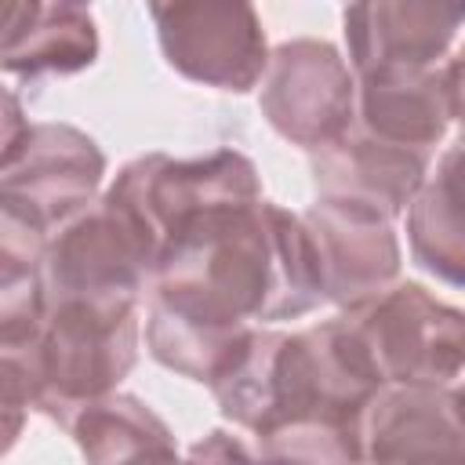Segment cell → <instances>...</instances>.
<instances>
[{"instance_id": "2", "label": "cell", "mask_w": 465, "mask_h": 465, "mask_svg": "<svg viewBox=\"0 0 465 465\" xmlns=\"http://www.w3.org/2000/svg\"><path fill=\"white\" fill-rule=\"evenodd\" d=\"M381 389L345 312L302 331L258 327L240 363L211 389L222 418L251 436L291 421L356 425Z\"/></svg>"}, {"instance_id": "9", "label": "cell", "mask_w": 465, "mask_h": 465, "mask_svg": "<svg viewBox=\"0 0 465 465\" xmlns=\"http://www.w3.org/2000/svg\"><path fill=\"white\" fill-rule=\"evenodd\" d=\"M102 145L58 120L33 124L18 145L0 153V203L54 232L102 196Z\"/></svg>"}, {"instance_id": "21", "label": "cell", "mask_w": 465, "mask_h": 465, "mask_svg": "<svg viewBox=\"0 0 465 465\" xmlns=\"http://www.w3.org/2000/svg\"><path fill=\"white\" fill-rule=\"evenodd\" d=\"M447 80H450V102H454V120L465 131V40L454 51V58H447Z\"/></svg>"}, {"instance_id": "18", "label": "cell", "mask_w": 465, "mask_h": 465, "mask_svg": "<svg viewBox=\"0 0 465 465\" xmlns=\"http://www.w3.org/2000/svg\"><path fill=\"white\" fill-rule=\"evenodd\" d=\"M254 323L225 327L185 309H174L160 298H145V349L149 356L207 389H214L247 352L254 338Z\"/></svg>"}, {"instance_id": "14", "label": "cell", "mask_w": 465, "mask_h": 465, "mask_svg": "<svg viewBox=\"0 0 465 465\" xmlns=\"http://www.w3.org/2000/svg\"><path fill=\"white\" fill-rule=\"evenodd\" d=\"M356 124L374 138L432 156L454 124L447 62L432 69H389L360 76Z\"/></svg>"}, {"instance_id": "1", "label": "cell", "mask_w": 465, "mask_h": 465, "mask_svg": "<svg viewBox=\"0 0 465 465\" xmlns=\"http://www.w3.org/2000/svg\"><path fill=\"white\" fill-rule=\"evenodd\" d=\"M145 298L240 327L298 320L323 302L302 214L254 200L189 225L156 262Z\"/></svg>"}, {"instance_id": "20", "label": "cell", "mask_w": 465, "mask_h": 465, "mask_svg": "<svg viewBox=\"0 0 465 465\" xmlns=\"http://www.w3.org/2000/svg\"><path fill=\"white\" fill-rule=\"evenodd\" d=\"M178 465H262V461H258V454H251V447L236 432L211 429L185 450V458Z\"/></svg>"}, {"instance_id": "13", "label": "cell", "mask_w": 465, "mask_h": 465, "mask_svg": "<svg viewBox=\"0 0 465 465\" xmlns=\"http://www.w3.org/2000/svg\"><path fill=\"white\" fill-rule=\"evenodd\" d=\"M309 174L316 200L356 203L396 222L429 178V153L392 145L352 124L341 138L309 153Z\"/></svg>"}, {"instance_id": "10", "label": "cell", "mask_w": 465, "mask_h": 465, "mask_svg": "<svg viewBox=\"0 0 465 465\" xmlns=\"http://www.w3.org/2000/svg\"><path fill=\"white\" fill-rule=\"evenodd\" d=\"M302 225L327 305L352 312L396 283L403 254L389 218L341 200H312L302 211Z\"/></svg>"}, {"instance_id": "7", "label": "cell", "mask_w": 465, "mask_h": 465, "mask_svg": "<svg viewBox=\"0 0 465 465\" xmlns=\"http://www.w3.org/2000/svg\"><path fill=\"white\" fill-rule=\"evenodd\" d=\"M258 109L280 138L316 153L356 124V73L327 40H283L258 84Z\"/></svg>"}, {"instance_id": "23", "label": "cell", "mask_w": 465, "mask_h": 465, "mask_svg": "<svg viewBox=\"0 0 465 465\" xmlns=\"http://www.w3.org/2000/svg\"><path fill=\"white\" fill-rule=\"evenodd\" d=\"M461 396H465V385H461Z\"/></svg>"}, {"instance_id": "4", "label": "cell", "mask_w": 465, "mask_h": 465, "mask_svg": "<svg viewBox=\"0 0 465 465\" xmlns=\"http://www.w3.org/2000/svg\"><path fill=\"white\" fill-rule=\"evenodd\" d=\"M160 262L153 232L127 203L102 193L87 211L58 225L44 254V291L84 302H142Z\"/></svg>"}, {"instance_id": "19", "label": "cell", "mask_w": 465, "mask_h": 465, "mask_svg": "<svg viewBox=\"0 0 465 465\" xmlns=\"http://www.w3.org/2000/svg\"><path fill=\"white\" fill-rule=\"evenodd\" d=\"M262 465H363L356 425L291 421L258 436Z\"/></svg>"}, {"instance_id": "22", "label": "cell", "mask_w": 465, "mask_h": 465, "mask_svg": "<svg viewBox=\"0 0 465 465\" xmlns=\"http://www.w3.org/2000/svg\"><path fill=\"white\" fill-rule=\"evenodd\" d=\"M29 127H33V124H29V116L22 113L18 94H15V91H7V94H4V149L18 145V142H22V134H25ZM4 149H0V153H4Z\"/></svg>"}, {"instance_id": "15", "label": "cell", "mask_w": 465, "mask_h": 465, "mask_svg": "<svg viewBox=\"0 0 465 465\" xmlns=\"http://www.w3.org/2000/svg\"><path fill=\"white\" fill-rule=\"evenodd\" d=\"M98 62V25L84 4H4L0 65L7 76H73Z\"/></svg>"}, {"instance_id": "17", "label": "cell", "mask_w": 465, "mask_h": 465, "mask_svg": "<svg viewBox=\"0 0 465 465\" xmlns=\"http://www.w3.org/2000/svg\"><path fill=\"white\" fill-rule=\"evenodd\" d=\"M65 432L84 465H178V440L167 421L134 392H109L80 407Z\"/></svg>"}, {"instance_id": "6", "label": "cell", "mask_w": 465, "mask_h": 465, "mask_svg": "<svg viewBox=\"0 0 465 465\" xmlns=\"http://www.w3.org/2000/svg\"><path fill=\"white\" fill-rule=\"evenodd\" d=\"M381 385H450L465 371V309L421 283H392L345 312Z\"/></svg>"}, {"instance_id": "12", "label": "cell", "mask_w": 465, "mask_h": 465, "mask_svg": "<svg viewBox=\"0 0 465 465\" xmlns=\"http://www.w3.org/2000/svg\"><path fill=\"white\" fill-rule=\"evenodd\" d=\"M461 25V0H371L341 11L345 51L356 80L389 69L443 65Z\"/></svg>"}, {"instance_id": "3", "label": "cell", "mask_w": 465, "mask_h": 465, "mask_svg": "<svg viewBox=\"0 0 465 465\" xmlns=\"http://www.w3.org/2000/svg\"><path fill=\"white\" fill-rule=\"evenodd\" d=\"M138 302H47L40 331L25 345L0 349L4 450L15 447L29 411L65 429L80 407L120 392L138 360Z\"/></svg>"}, {"instance_id": "16", "label": "cell", "mask_w": 465, "mask_h": 465, "mask_svg": "<svg viewBox=\"0 0 465 465\" xmlns=\"http://www.w3.org/2000/svg\"><path fill=\"white\" fill-rule=\"evenodd\" d=\"M411 258L440 283L465 287V131L429 171L407 207Z\"/></svg>"}, {"instance_id": "11", "label": "cell", "mask_w": 465, "mask_h": 465, "mask_svg": "<svg viewBox=\"0 0 465 465\" xmlns=\"http://www.w3.org/2000/svg\"><path fill=\"white\" fill-rule=\"evenodd\" d=\"M356 436L363 465H465V396L450 385H381Z\"/></svg>"}, {"instance_id": "5", "label": "cell", "mask_w": 465, "mask_h": 465, "mask_svg": "<svg viewBox=\"0 0 465 465\" xmlns=\"http://www.w3.org/2000/svg\"><path fill=\"white\" fill-rule=\"evenodd\" d=\"M105 193L134 211L163 254L167 243H174L200 218L262 200V178L254 160L236 149H214L189 160L142 153L116 171Z\"/></svg>"}, {"instance_id": "8", "label": "cell", "mask_w": 465, "mask_h": 465, "mask_svg": "<svg viewBox=\"0 0 465 465\" xmlns=\"http://www.w3.org/2000/svg\"><path fill=\"white\" fill-rule=\"evenodd\" d=\"M163 62L203 87L247 94L269 69V44L251 4H149Z\"/></svg>"}]
</instances>
